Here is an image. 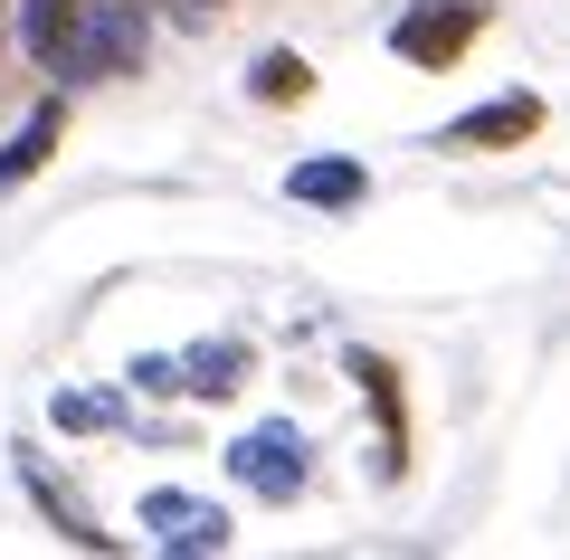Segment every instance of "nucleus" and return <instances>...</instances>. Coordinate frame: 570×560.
Here are the masks:
<instances>
[{
  "label": "nucleus",
  "instance_id": "9b49d317",
  "mask_svg": "<svg viewBox=\"0 0 570 560\" xmlns=\"http://www.w3.org/2000/svg\"><path fill=\"white\" fill-rule=\"evenodd\" d=\"M247 96H257V105H305L314 96V58H295V48H257Z\"/></svg>",
  "mask_w": 570,
  "mask_h": 560
},
{
  "label": "nucleus",
  "instance_id": "0eeeda50",
  "mask_svg": "<svg viewBox=\"0 0 570 560\" xmlns=\"http://www.w3.org/2000/svg\"><path fill=\"white\" fill-rule=\"evenodd\" d=\"M10 465H20V494L39 503V522H48L58 541H77V551H124V532H105V513H96V503H86L77 484H67L58 465L39 456V446H10Z\"/></svg>",
  "mask_w": 570,
  "mask_h": 560
},
{
  "label": "nucleus",
  "instance_id": "7ed1b4c3",
  "mask_svg": "<svg viewBox=\"0 0 570 560\" xmlns=\"http://www.w3.org/2000/svg\"><path fill=\"white\" fill-rule=\"evenodd\" d=\"M228 475H238L257 503H276V513H285V503L305 494V475H314V438L295 419H257L247 438H228Z\"/></svg>",
  "mask_w": 570,
  "mask_h": 560
},
{
  "label": "nucleus",
  "instance_id": "1a4fd4ad",
  "mask_svg": "<svg viewBox=\"0 0 570 560\" xmlns=\"http://www.w3.org/2000/svg\"><path fill=\"white\" fill-rule=\"evenodd\" d=\"M58 143H67V96H48V105H29L20 134L0 143V200H10V190H29V180L58 161Z\"/></svg>",
  "mask_w": 570,
  "mask_h": 560
},
{
  "label": "nucleus",
  "instance_id": "f257e3e1",
  "mask_svg": "<svg viewBox=\"0 0 570 560\" xmlns=\"http://www.w3.org/2000/svg\"><path fill=\"white\" fill-rule=\"evenodd\" d=\"M96 20H105V0H20L29 67L58 86H96Z\"/></svg>",
  "mask_w": 570,
  "mask_h": 560
},
{
  "label": "nucleus",
  "instance_id": "f03ea898",
  "mask_svg": "<svg viewBox=\"0 0 570 560\" xmlns=\"http://www.w3.org/2000/svg\"><path fill=\"white\" fill-rule=\"evenodd\" d=\"M485 20H494L485 0H409L400 20H390V58L419 67V77H448V67L485 39Z\"/></svg>",
  "mask_w": 570,
  "mask_h": 560
},
{
  "label": "nucleus",
  "instance_id": "9d476101",
  "mask_svg": "<svg viewBox=\"0 0 570 560\" xmlns=\"http://www.w3.org/2000/svg\"><path fill=\"white\" fill-rule=\"evenodd\" d=\"M285 200H295V209H362L371 200V171L352 153H314V161L285 171Z\"/></svg>",
  "mask_w": 570,
  "mask_h": 560
},
{
  "label": "nucleus",
  "instance_id": "39448f33",
  "mask_svg": "<svg viewBox=\"0 0 570 560\" xmlns=\"http://www.w3.org/2000/svg\"><path fill=\"white\" fill-rule=\"evenodd\" d=\"M134 522H142V541L171 551V560H200V551L219 560L228 541H238V532H228V513H219L209 494H190V484H153V494L134 503Z\"/></svg>",
  "mask_w": 570,
  "mask_h": 560
},
{
  "label": "nucleus",
  "instance_id": "6e6552de",
  "mask_svg": "<svg viewBox=\"0 0 570 560\" xmlns=\"http://www.w3.org/2000/svg\"><path fill=\"white\" fill-rule=\"evenodd\" d=\"M542 115H551V105L532 96V86H504V96H485L475 115L438 124V153H513V143L542 134Z\"/></svg>",
  "mask_w": 570,
  "mask_h": 560
},
{
  "label": "nucleus",
  "instance_id": "423d86ee",
  "mask_svg": "<svg viewBox=\"0 0 570 560\" xmlns=\"http://www.w3.org/2000/svg\"><path fill=\"white\" fill-rule=\"evenodd\" d=\"M247 371H257V352L247 342H200V352H142L124 381L134 390H181V400H228V390H247Z\"/></svg>",
  "mask_w": 570,
  "mask_h": 560
},
{
  "label": "nucleus",
  "instance_id": "20e7f679",
  "mask_svg": "<svg viewBox=\"0 0 570 560\" xmlns=\"http://www.w3.org/2000/svg\"><path fill=\"white\" fill-rule=\"evenodd\" d=\"M343 381L371 400V475L400 484L409 475V381H400V361L352 342V352H343Z\"/></svg>",
  "mask_w": 570,
  "mask_h": 560
},
{
  "label": "nucleus",
  "instance_id": "f8f14e48",
  "mask_svg": "<svg viewBox=\"0 0 570 560\" xmlns=\"http://www.w3.org/2000/svg\"><path fill=\"white\" fill-rule=\"evenodd\" d=\"M48 419H58L67 438H105V428H124V409L105 400V390H58V400H48Z\"/></svg>",
  "mask_w": 570,
  "mask_h": 560
},
{
  "label": "nucleus",
  "instance_id": "ddd939ff",
  "mask_svg": "<svg viewBox=\"0 0 570 560\" xmlns=\"http://www.w3.org/2000/svg\"><path fill=\"white\" fill-rule=\"evenodd\" d=\"M0 20H10V0H0Z\"/></svg>",
  "mask_w": 570,
  "mask_h": 560
}]
</instances>
